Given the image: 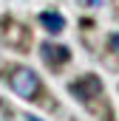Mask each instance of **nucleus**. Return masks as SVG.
Masks as SVG:
<instances>
[{
	"label": "nucleus",
	"instance_id": "f257e3e1",
	"mask_svg": "<svg viewBox=\"0 0 119 121\" xmlns=\"http://www.w3.org/2000/svg\"><path fill=\"white\" fill-rule=\"evenodd\" d=\"M71 93H74V99L91 110V113H96L102 121L111 118V110H108V104H105V90H102V82H99V76H94V73H85V76H79L77 82H71Z\"/></svg>",
	"mask_w": 119,
	"mask_h": 121
},
{
	"label": "nucleus",
	"instance_id": "f03ea898",
	"mask_svg": "<svg viewBox=\"0 0 119 121\" xmlns=\"http://www.w3.org/2000/svg\"><path fill=\"white\" fill-rule=\"evenodd\" d=\"M3 79L11 85V90L17 93L20 99H37V93H40V79H37V73L29 70V68H23V65H11V68H6L3 70Z\"/></svg>",
	"mask_w": 119,
	"mask_h": 121
},
{
	"label": "nucleus",
	"instance_id": "7ed1b4c3",
	"mask_svg": "<svg viewBox=\"0 0 119 121\" xmlns=\"http://www.w3.org/2000/svg\"><path fill=\"white\" fill-rule=\"evenodd\" d=\"M0 39H3L6 45H11V48L26 51V48L31 45V31L26 28L23 23H17V20L6 17V20L0 23Z\"/></svg>",
	"mask_w": 119,
	"mask_h": 121
},
{
	"label": "nucleus",
	"instance_id": "20e7f679",
	"mask_svg": "<svg viewBox=\"0 0 119 121\" xmlns=\"http://www.w3.org/2000/svg\"><path fill=\"white\" fill-rule=\"evenodd\" d=\"M40 56L45 65H51V68H57V65H65V62L71 59V51L65 48V45H54V42H43L40 45Z\"/></svg>",
	"mask_w": 119,
	"mask_h": 121
},
{
	"label": "nucleus",
	"instance_id": "39448f33",
	"mask_svg": "<svg viewBox=\"0 0 119 121\" xmlns=\"http://www.w3.org/2000/svg\"><path fill=\"white\" fill-rule=\"evenodd\" d=\"M40 26L48 31V34H60V31L65 28V17L57 14V11H43L40 14Z\"/></svg>",
	"mask_w": 119,
	"mask_h": 121
},
{
	"label": "nucleus",
	"instance_id": "423d86ee",
	"mask_svg": "<svg viewBox=\"0 0 119 121\" xmlns=\"http://www.w3.org/2000/svg\"><path fill=\"white\" fill-rule=\"evenodd\" d=\"M111 51L119 56V34H114V37H111Z\"/></svg>",
	"mask_w": 119,
	"mask_h": 121
},
{
	"label": "nucleus",
	"instance_id": "0eeeda50",
	"mask_svg": "<svg viewBox=\"0 0 119 121\" xmlns=\"http://www.w3.org/2000/svg\"><path fill=\"white\" fill-rule=\"evenodd\" d=\"M79 3H82V6H88V9H96L102 0H79Z\"/></svg>",
	"mask_w": 119,
	"mask_h": 121
},
{
	"label": "nucleus",
	"instance_id": "6e6552de",
	"mask_svg": "<svg viewBox=\"0 0 119 121\" xmlns=\"http://www.w3.org/2000/svg\"><path fill=\"white\" fill-rule=\"evenodd\" d=\"M29 121H40V118H34V116H29Z\"/></svg>",
	"mask_w": 119,
	"mask_h": 121
}]
</instances>
